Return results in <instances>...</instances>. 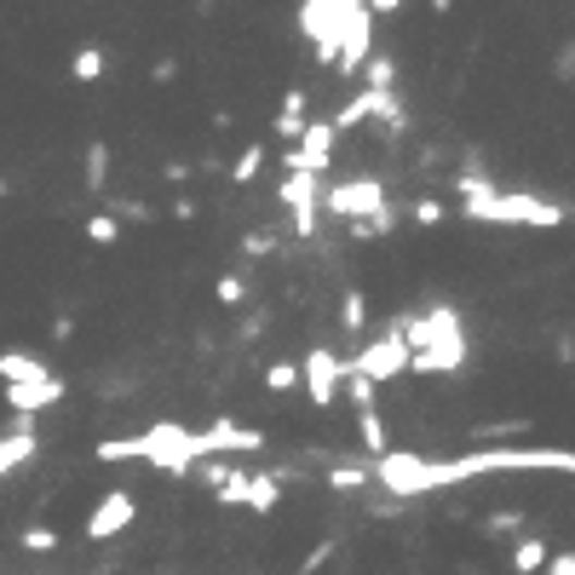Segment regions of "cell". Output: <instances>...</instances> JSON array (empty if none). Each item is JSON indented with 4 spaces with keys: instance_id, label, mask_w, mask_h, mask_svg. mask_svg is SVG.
Instances as JSON below:
<instances>
[{
    "instance_id": "obj_1",
    "label": "cell",
    "mask_w": 575,
    "mask_h": 575,
    "mask_svg": "<svg viewBox=\"0 0 575 575\" xmlns=\"http://www.w3.org/2000/svg\"><path fill=\"white\" fill-rule=\"evenodd\" d=\"M484 472H570L575 478V449H478V455H455V461L380 455L375 461V484H386L397 501H408V496H431V489L484 478Z\"/></svg>"
},
{
    "instance_id": "obj_2",
    "label": "cell",
    "mask_w": 575,
    "mask_h": 575,
    "mask_svg": "<svg viewBox=\"0 0 575 575\" xmlns=\"http://www.w3.org/2000/svg\"><path fill=\"white\" fill-rule=\"evenodd\" d=\"M397 334L408 345V368L415 375H455L466 363V334L455 305H426L420 317H397Z\"/></svg>"
},
{
    "instance_id": "obj_3",
    "label": "cell",
    "mask_w": 575,
    "mask_h": 575,
    "mask_svg": "<svg viewBox=\"0 0 575 575\" xmlns=\"http://www.w3.org/2000/svg\"><path fill=\"white\" fill-rule=\"evenodd\" d=\"M466 219L478 224H529V231H552V224H564V208L547 196H529V191H489V196H472L461 201Z\"/></svg>"
},
{
    "instance_id": "obj_4",
    "label": "cell",
    "mask_w": 575,
    "mask_h": 575,
    "mask_svg": "<svg viewBox=\"0 0 575 575\" xmlns=\"http://www.w3.org/2000/svg\"><path fill=\"white\" fill-rule=\"evenodd\" d=\"M363 0H299V35L311 40L317 64H340V29Z\"/></svg>"
},
{
    "instance_id": "obj_5",
    "label": "cell",
    "mask_w": 575,
    "mask_h": 575,
    "mask_svg": "<svg viewBox=\"0 0 575 575\" xmlns=\"http://www.w3.org/2000/svg\"><path fill=\"white\" fill-rule=\"evenodd\" d=\"M403 368H408V345H403L397 322H392L380 340H368L363 352L345 363V375H357V380H368V386H386V380H397Z\"/></svg>"
},
{
    "instance_id": "obj_6",
    "label": "cell",
    "mask_w": 575,
    "mask_h": 575,
    "mask_svg": "<svg viewBox=\"0 0 575 575\" xmlns=\"http://www.w3.org/2000/svg\"><path fill=\"white\" fill-rule=\"evenodd\" d=\"M317 208L322 213H334V219H345V224H352V219H368V213H380L386 208V184L380 179H340V184H328V191L317 196Z\"/></svg>"
},
{
    "instance_id": "obj_7",
    "label": "cell",
    "mask_w": 575,
    "mask_h": 575,
    "mask_svg": "<svg viewBox=\"0 0 575 575\" xmlns=\"http://www.w3.org/2000/svg\"><path fill=\"white\" fill-rule=\"evenodd\" d=\"M299 386H305V397H311L317 408H328L340 397V386H345V363H340V352H328V345H311L305 352V363H299Z\"/></svg>"
},
{
    "instance_id": "obj_8",
    "label": "cell",
    "mask_w": 575,
    "mask_h": 575,
    "mask_svg": "<svg viewBox=\"0 0 575 575\" xmlns=\"http://www.w3.org/2000/svg\"><path fill=\"white\" fill-rule=\"evenodd\" d=\"M334 121H305V133H299V144L288 150L282 161H288V173H328L334 168Z\"/></svg>"
},
{
    "instance_id": "obj_9",
    "label": "cell",
    "mask_w": 575,
    "mask_h": 575,
    "mask_svg": "<svg viewBox=\"0 0 575 575\" xmlns=\"http://www.w3.org/2000/svg\"><path fill=\"white\" fill-rule=\"evenodd\" d=\"M133 512H138V501L127 496V489H110V496L87 512V541H115L121 529L133 524Z\"/></svg>"
},
{
    "instance_id": "obj_10",
    "label": "cell",
    "mask_w": 575,
    "mask_h": 575,
    "mask_svg": "<svg viewBox=\"0 0 575 575\" xmlns=\"http://www.w3.org/2000/svg\"><path fill=\"white\" fill-rule=\"evenodd\" d=\"M368 47H375V12L368 7H357L352 17H345V29H340V75H357L363 70V58H368Z\"/></svg>"
},
{
    "instance_id": "obj_11",
    "label": "cell",
    "mask_w": 575,
    "mask_h": 575,
    "mask_svg": "<svg viewBox=\"0 0 575 575\" xmlns=\"http://www.w3.org/2000/svg\"><path fill=\"white\" fill-rule=\"evenodd\" d=\"M277 196H282V208L294 213V231L311 236L317 231V173H288Z\"/></svg>"
},
{
    "instance_id": "obj_12",
    "label": "cell",
    "mask_w": 575,
    "mask_h": 575,
    "mask_svg": "<svg viewBox=\"0 0 575 575\" xmlns=\"http://www.w3.org/2000/svg\"><path fill=\"white\" fill-rule=\"evenodd\" d=\"M0 397H7V408H12V415H40V408H52V403H64V380H40V386H7V392H0Z\"/></svg>"
},
{
    "instance_id": "obj_13",
    "label": "cell",
    "mask_w": 575,
    "mask_h": 575,
    "mask_svg": "<svg viewBox=\"0 0 575 575\" xmlns=\"http://www.w3.org/2000/svg\"><path fill=\"white\" fill-rule=\"evenodd\" d=\"M35 449H40V438H35V420L29 415H17V426L0 438V478L7 472H17V466H29L35 461Z\"/></svg>"
},
{
    "instance_id": "obj_14",
    "label": "cell",
    "mask_w": 575,
    "mask_h": 575,
    "mask_svg": "<svg viewBox=\"0 0 575 575\" xmlns=\"http://www.w3.org/2000/svg\"><path fill=\"white\" fill-rule=\"evenodd\" d=\"M305 110H311V98H305V87H294V93H288V98H282V110H277V138L288 144V150H294V144H299V133H305V121H311V115H305Z\"/></svg>"
},
{
    "instance_id": "obj_15",
    "label": "cell",
    "mask_w": 575,
    "mask_h": 575,
    "mask_svg": "<svg viewBox=\"0 0 575 575\" xmlns=\"http://www.w3.org/2000/svg\"><path fill=\"white\" fill-rule=\"evenodd\" d=\"M0 380L7 386H40V380H52V368L29 352H0Z\"/></svg>"
},
{
    "instance_id": "obj_16",
    "label": "cell",
    "mask_w": 575,
    "mask_h": 575,
    "mask_svg": "<svg viewBox=\"0 0 575 575\" xmlns=\"http://www.w3.org/2000/svg\"><path fill=\"white\" fill-rule=\"evenodd\" d=\"M357 431H363V449L368 455H392V449H386V420H380V403L375 408H357Z\"/></svg>"
},
{
    "instance_id": "obj_17",
    "label": "cell",
    "mask_w": 575,
    "mask_h": 575,
    "mask_svg": "<svg viewBox=\"0 0 575 575\" xmlns=\"http://www.w3.org/2000/svg\"><path fill=\"white\" fill-rule=\"evenodd\" d=\"M322 484L334 489V496H352V489L375 484V466H328V472H322Z\"/></svg>"
},
{
    "instance_id": "obj_18",
    "label": "cell",
    "mask_w": 575,
    "mask_h": 575,
    "mask_svg": "<svg viewBox=\"0 0 575 575\" xmlns=\"http://www.w3.org/2000/svg\"><path fill=\"white\" fill-rule=\"evenodd\" d=\"M70 75L81 81V87H93V81H105V47H81L70 58Z\"/></svg>"
},
{
    "instance_id": "obj_19",
    "label": "cell",
    "mask_w": 575,
    "mask_h": 575,
    "mask_svg": "<svg viewBox=\"0 0 575 575\" xmlns=\"http://www.w3.org/2000/svg\"><path fill=\"white\" fill-rule=\"evenodd\" d=\"M277 501H282V478H248V496H242L248 512H271Z\"/></svg>"
},
{
    "instance_id": "obj_20",
    "label": "cell",
    "mask_w": 575,
    "mask_h": 575,
    "mask_svg": "<svg viewBox=\"0 0 575 575\" xmlns=\"http://www.w3.org/2000/svg\"><path fill=\"white\" fill-rule=\"evenodd\" d=\"M547 559H552L547 541L529 536V541H518V552H512V570H518V575H536V570H547Z\"/></svg>"
},
{
    "instance_id": "obj_21",
    "label": "cell",
    "mask_w": 575,
    "mask_h": 575,
    "mask_svg": "<svg viewBox=\"0 0 575 575\" xmlns=\"http://www.w3.org/2000/svg\"><path fill=\"white\" fill-rule=\"evenodd\" d=\"M265 168V144H248V150L236 156V168H231V184H254Z\"/></svg>"
},
{
    "instance_id": "obj_22",
    "label": "cell",
    "mask_w": 575,
    "mask_h": 575,
    "mask_svg": "<svg viewBox=\"0 0 575 575\" xmlns=\"http://www.w3.org/2000/svg\"><path fill=\"white\" fill-rule=\"evenodd\" d=\"M115 236H121V219H115V213H93V219H87V242H98V248H110Z\"/></svg>"
},
{
    "instance_id": "obj_23",
    "label": "cell",
    "mask_w": 575,
    "mask_h": 575,
    "mask_svg": "<svg viewBox=\"0 0 575 575\" xmlns=\"http://www.w3.org/2000/svg\"><path fill=\"white\" fill-rule=\"evenodd\" d=\"M87 184H93V191H105V184H110V150H105V144H93V150H87Z\"/></svg>"
},
{
    "instance_id": "obj_24",
    "label": "cell",
    "mask_w": 575,
    "mask_h": 575,
    "mask_svg": "<svg viewBox=\"0 0 575 575\" xmlns=\"http://www.w3.org/2000/svg\"><path fill=\"white\" fill-rule=\"evenodd\" d=\"M392 81H397V64H392V58H368V87H375V93H392Z\"/></svg>"
},
{
    "instance_id": "obj_25",
    "label": "cell",
    "mask_w": 575,
    "mask_h": 575,
    "mask_svg": "<svg viewBox=\"0 0 575 575\" xmlns=\"http://www.w3.org/2000/svg\"><path fill=\"white\" fill-rule=\"evenodd\" d=\"M265 386H271V392H294V386H299V368H294V363H271V368H265Z\"/></svg>"
},
{
    "instance_id": "obj_26",
    "label": "cell",
    "mask_w": 575,
    "mask_h": 575,
    "mask_svg": "<svg viewBox=\"0 0 575 575\" xmlns=\"http://www.w3.org/2000/svg\"><path fill=\"white\" fill-rule=\"evenodd\" d=\"M408 213H415V224H443V213H449V208H443L438 196H420V201H415V208H408Z\"/></svg>"
},
{
    "instance_id": "obj_27",
    "label": "cell",
    "mask_w": 575,
    "mask_h": 575,
    "mask_svg": "<svg viewBox=\"0 0 575 575\" xmlns=\"http://www.w3.org/2000/svg\"><path fill=\"white\" fill-rule=\"evenodd\" d=\"M363 311H368V305H363V294H345V305H340V322L352 328V334H363Z\"/></svg>"
},
{
    "instance_id": "obj_28",
    "label": "cell",
    "mask_w": 575,
    "mask_h": 575,
    "mask_svg": "<svg viewBox=\"0 0 575 575\" xmlns=\"http://www.w3.org/2000/svg\"><path fill=\"white\" fill-rule=\"evenodd\" d=\"M213 294H219V305H242V299H248V288H242V277H219Z\"/></svg>"
},
{
    "instance_id": "obj_29",
    "label": "cell",
    "mask_w": 575,
    "mask_h": 575,
    "mask_svg": "<svg viewBox=\"0 0 575 575\" xmlns=\"http://www.w3.org/2000/svg\"><path fill=\"white\" fill-rule=\"evenodd\" d=\"M345 392H352L357 408H375V403H380V386H368V380H357V375H352V386H345Z\"/></svg>"
},
{
    "instance_id": "obj_30",
    "label": "cell",
    "mask_w": 575,
    "mask_h": 575,
    "mask_svg": "<svg viewBox=\"0 0 575 575\" xmlns=\"http://www.w3.org/2000/svg\"><path fill=\"white\" fill-rule=\"evenodd\" d=\"M17 541H24L29 552H58V536H52V529H24Z\"/></svg>"
},
{
    "instance_id": "obj_31",
    "label": "cell",
    "mask_w": 575,
    "mask_h": 575,
    "mask_svg": "<svg viewBox=\"0 0 575 575\" xmlns=\"http://www.w3.org/2000/svg\"><path fill=\"white\" fill-rule=\"evenodd\" d=\"M529 420H506V426H478V438H524Z\"/></svg>"
},
{
    "instance_id": "obj_32",
    "label": "cell",
    "mask_w": 575,
    "mask_h": 575,
    "mask_svg": "<svg viewBox=\"0 0 575 575\" xmlns=\"http://www.w3.org/2000/svg\"><path fill=\"white\" fill-rule=\"evenodd\" d=\"M541 575H575V552H552Z\"/></svg>"
},
{
    "instance_id": "obj_33",
    "label": "cell",
    "mask_w": 575,
    "mask_h": 575,
    "mask_svg": "<svg viewBox=\"0 0 575 575\" xmlns=\"http://www.w3.org/2000/svg\"><path fill=\"white\" fill-rule=\"evenodd\" d=\"M363 7H368V12H375V17H392V12L403 7V0H363Z\"/></svg>"
},
{
    "instance_id": "obj_34",
    "label": "cell",
    "mask_w": 575,
    "mask_h": 575,
    "mask_svg": "<svg viewBox=\"0 0 575 575\" xmlns=\"http://www.w3.org/2000/svg\"><path fill=\"white\" fill-rule=\"evenodd\" d=\"M489 529H501V536H506V529H518V512H496V518H489Z\"/></svg>"
},
{
    "instance_id": "obj_35",
    "label": "cell",
    "mask_w": 575,
    "mask_h": 575,
    "mask_svg": "<svg viewBox=\"0 0 575 575\" xmlns=\"http://www.w3.org/2000/svg\"><path fill=\"white\" fill-rule=\"evenodd\" d=\"M0 191H7V184H0Z\"/></svg>"
}]
</instances>
